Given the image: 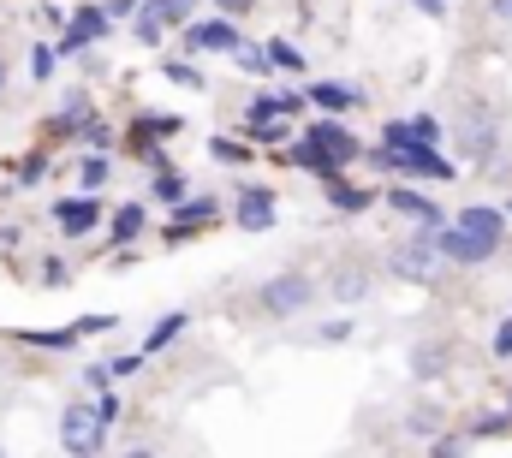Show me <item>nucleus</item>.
Instances as JSON below:
<instances>
[{
    "label": "nucleus",
    "instance_id": "obj_1",
    "mask_svg": "<svg viewBox=\"0 0 512 458\" xmlns=\"http://www.w3.org/2000/svg\"><path fill=\"white\" fill-rule=\"evenodd\" d=\"M352 155H358V137H352L346 125H334V119L310 125V131H304V143L292 149V161H298V167H316V173H328V179H334V167H340V161H352Z\"/></svg>",
    "mask_w": 512,
    "mask_h": 458
},
{
    "label": "nucleus",
    "instance_id": "obj_2",
    "mask_svg": "<svg viewBox=\"0 0 512 458\" xmlns=\"http://www.w3.org/2000/svg\"><path fill=\"white\" fill-rule=\"evenodd\" d=\"M60 441H66V453L72 458H96L102 453V441H108V417H102V405H66V417H60Z\"/></svg>",
    "mask_w": 512,
    "mask_h": 458
},
{
    "label": "nucleus",
    "instance_id": "obj_3",
    "mask_svg": "<svg viewBox=\"0 0 512 458\" xmlns=\"http://www.w3.org/2000/svg\"><path fill=\"white\" fill-rule=\"evenodd\" d=\"M387 268H393L399 280H411V286H429V280H435V268H441V244H435V227L417 232V238H405V244H393Z\"/></svg>",
    "mask_w": 512,
    "mask_h": 458
},
{
    "label": "nucleus",
    "instance_id": "obj_4",
    "mask_svg": "<svg viewBox=\"0 0 512 458\" xmlns=\"http://www.w3.org/2000/svg\"><path fill=\"white\" fill-rule=\"evenodd\" d=\"M435 244H441V256L447 262H459V268H477V262H489L495 250H501V238H489V232H471V227H435Z\"/></svg>",
    "mask_w": 512,
    "mask_h": 458
},
{
    "label": "nucleus",
    "instance_id": "obj_5",
    "mask_svg": "<svg viewBox=\"0 0 512 458\" xmlns=\"http://www.w3.org/2000/svg\"><path fill=\"white\" fill-rule=\"evenodd\" d=\"M310 298H316V286H310L304 274H274V280L256 292V310H262V316H298Z\"/></svg>",
    "mask_w": 512,
    "mask_h": 458
},
{
    "label": "nucleus",
    "instance_id": "obj_6",
    "mask_svg": "<svg viewBox=\"0 0 512 458\" xmlns=\"http://www.w3.org/2000/svg\"><path fill=\"white\" fill-rule=\"evenodd\" d=\"M185 48L191 54H239V30L227 18H203V24L185 30Z\"/></svg>",
    "mask_w": 512,
    "mask_h": 458
},
{
    "label": "nucleus",
    "instance_id": "obj_7",
    "mask_svg": "<svg viewBox=\"0 0 512 458\" xmlns=\"http://www.w3.org/2000/svg\"><path fill=\"white\" fill-rule=\"evenodd\" d=\"M233 221H239V232H268L274 227V191H268V185H245Z\"/></svg>",
    "mask_w": 512,
    "mask_h": 458
},
{
    "label": "nucleus",
    "instance_id": "obj_8",
    "mask_svg": "<svg viewBox=\"0 0 512 458\" xmlns=\"http://www.w3.org/2000/svg\"><path fill=\"white\" fill-rule=\"evenodd\" d=\"M382 161L399 167V173H417V179H453V167L441 155H429V149H382Z\"/></svg>",
    "mask_w": 512,
    "mask_h": 458
},
{
    "label": "nucleus",
    "instance_id": "obj_9",
    "mask_svg": "<svg viewBox=\"0 0 512 458\" xmlns=\"http://www.w3.org/2000/svg\"><path fill=\"white\" fill-rule=\"evenodd\" d=\"M310 102H316L322 114H346V108L364 102V90H358V84H340V78H322V84L310 90Z\"/></svg>",
    "mask_w": 512,
    "mask_h": 458
},
{
    "label": "nucleus",
    "instance_id": "obj_10",
    "mask_svg": "<svg viewBox=\"0 0 512 458\" xmlns=\"http://www.w3.org/2000/svg\"><path fill=\"white\" fill-rule=\"evenodd\" d=\"M54 221H60V232H66V238H84V232H96L102 209H96L90 197H72V203H60V209H54Z\"/></svg>",
    "mask_w": 512,
    "mask_h": 458
},
{
    "label": "nucleus",
    "instance_id": "obj_11",
    "mask_svg": "<svg viewBox=\"0 0 512 458\" xmlns=\"http://www.w3.org/2000/svg\"><path fill=\"white\" fill-rule=\"evenodd\" d=\"M387 209H393V215H411V221H423V227H441V209H435L429 197L405 191V185H393V191H387Z\"/></svg>",
    "mask_w": 512,
    "mask_h": 458
},
{
    "label": "nucleus",
    "instance_id": "obj_12",
    "mask_svg": "<svg viewBox=\"0 0 512 458\" xmlns=\"http://www.w3.org/2000/svg\"><path fill=\"white\" fill-rule=\"evenodd\" d=\"M209 221H215V197H191L173 209V238H185L191 227H209Z\"/></svg>",
    "mask_w": 512,
    "mask_h": 458
},
{
    "label": "nucleus",
    "instance_id": "obj_13",
    "mask_svg": "<svg viewBox=\"0 0 512 458\" xmlns=\"http://www.w3.org/2000/svg\"><path fill=\"white\" fill-rule=\"evenodd\" d=\"M459 227H471V232H489V238H507V209H465L459 215Z\"/></svg>",
    "mask_w": 512,
    "mask_h": 458
},
{
    "label": "nucleus",
    "instance_id": "obj_14",
    "mask_svg": "<svg viewBox=\"0 0 512 458\" xmlns=\"http://www.w3.org/2000/svg\"><path fill=\"white\" fill-rule=\"evenodd\" d=\"M447 369V345H435V340H423L417 351H411V375H423V381H435Z\"/></svg>",
    "mask_w": 512,
    "mask_h": 458
},
{
    "label": "nucleus",
    "instance_id": "obj_15",
    "mask_svg": "<svg viewBox=\"0 0 512 458\" xmlns=\"http://www.w3.org/2000/svg\"><path fill=\"white\" fill-rule=\"evenodd\" d=\"M72 24L90 36V42H102V36H114V18H108V6H78L72 12Z\"/></svg>",
    "mask_w": 512,
    "mask_h": 458
},
{
    "label": "nucleus",
    "instance_id": "obj_16",
    "mask_svg": "<svg viewBox=\"0 0 512 458\" xmlns=\"http://www.w3.org/2000/svg\"><path fill=\"white\" fill-rule=\"evenodd\" d=\"M185 334V316H161L155 328H149V340H143V351H161V345H173Z\"/></svg>",
    "mask_w": 512,
    "mask_h": 458
},
{
    "label": "nucleus",
    "instance_id": "obj_17",
    "mask_svg": "<svg viewBox=\"0 0 512 458\" xmlns=\"http://www.w3.org/2000/svg\"><path fill=\"white\" fill-rule=\"evenodd\" d=\"M137 232H143V209H137V203H126V209L114 215V244H131Z\"/></svg>",
    "mask_w": 512,
    "mask_h": 458
},
{
    "label": "nucleus",
    "instance_id": "obj_18",
    "mask_svg": "<svg viewBox=\"0 0 512 458\" xmlns=\"http://www.w3.org/2000/svg\"><path fill=\"white\" fill-rule=\"evenodd\" d=\"M155 197L179 209V203H185V179H179V173H155Z\"/></svg>",
    "mask_w": 512,
    "mask_h": 458
},
{
    "label": "nucleus",
    "instance_id": "obj_19",
    "mask_svg": "<svg viewBox=\"0 0 512 458\" xmlns=\"http://www.w3.org/2000/svg\"><path fill=\"white\" fill-rule=\"evenodd\" d=\"M364 292H370V280H364V274H340V280H334V298H340V304H358Z\"/></svg>",
    "mask_w": 512,
    "mask_h": 458
},
{
    "label": "nucleus",
    "instance_id": "obj_20",
    "mask_svg": "<svg viewBox=\"0 0 512 458\" xmlns=\"http://www.w3.org/2000/svg\"><path fill=\"white\" fill-rule=\"evenodd\" d=\"M18 340L42 345V351H66V345H78V328H60V334H18Z\"/></svg>",
    "mask_w": 512,
    "mask_h": 458
},
{
    "label": "nucleus",
    "instance_id": "obj_21",
    "mask_svg": "<svg viewBox=\"0 0 512 458\" xmlns=\"http://www.w3.org/2000/svg\"><path fill=\"white\" fill-rule=\"evenodd\" d=\"M507 429H512V411H489V417L471 423V435H507Z\"/></svg>",
    "mask_w": 512,
    "mask_h": 458
},
{
    "label": "nucleus",
    "instance_id": "obj_22",
    "mask_svg": "<svg viewBox=\"0 0 512 458\" xmlns=\"http://www.w3.org/2000/svg\"><path fill=\"white\" fill-rule=\"evenodd\" d=\"M268 60H274V66H286V72H304V54H298L292 42H274V48H268Z\"/></svg>",
    "mask_w": 512,
    "mask_h": 458
},
{
    "label": "nucleus",
    "instance_id": "obj_23",
    "mask_svg": "<svg viewBox=\"0 0 512 458\" xmlns=\"http://www.w3.org/2000/svg\"><path fill=\"white\" fill-rule=\"evenodd\" d=\"M328 197H334V209H364L370 203V191H346V185H328Z\"/></svg>",
    "mask_w": 512,
    "mask_h": 458
},
{
    "label": "nucleus",
    "instance_id": "obj_24",
    "mask_svg": "<svg viewBox=\"0 0 512 458\" xmlns=\"http://www.w3.org/2000/svg\"><path fill=\"white\" fill-rule=\"evenodd\" d=\"M429 458H465V435H435Z\"/></svg>",
    "mask_w": 512,
    "mask_h": 458
},
{
    "label": "nucleus",
    "instance_id": "obj_25",
    "mask_svg": "<svg viewBox=\"0 0 512 458\" xmlns=\"http://www.w3.org/2000/svg\"><path fill=\"white\" fill-rule=\"evenodd\" d=\"M233 66H239V72H262V66H268V54H262V48H239V54H233Z\"/></svg>",
    "mask_w": 512,
    "mask_h": 458
},
{
    "label": "nucleus",
    "instance_id": "obj_26",
    "mask_svg": "<svg viewBox=\"0 0 512 458\" xmlns=\"http://www.w3.org/2000/svg\"><path fill=\"white\" fill-rule=\"evenodd\" d=\"M78 334H108V328H120V316H84V322H72Z\"/></svg>",
    "mask_w": 512,
    "mask_h": 458
},
{
    "label": "nucleus",
    "instance_id": "obj_27",
    "mask_svg": "<svg viewBox=\"0 0 512 458\" xmlns=\"http://www.w3.org/2000/svg\"><path fill=\"white\" fill-rule=\"evenodd\" d=\"M155 6H161L167 24H185V18H191V0H155Z\"/></svg>",
    "mask_w": 512,
    "mask_h": 458
},
{
    "label": "nucleus",
    "instance_id": "obj_28",
    "mask_svg": "<svg viewBox=\"0 0 512 458\" xmlns=\"http://www.w3.org/2000/svg\"><path fill=\"white\" fill-rule=\"evenodd\" d=\"M352 334H358V322H346V316H340V322H328V328H322V340H328V345L352 340Z\"/></svg>",
    "mask_w": 512,
    "mask_h": 458
},
{
    "label": "nucleus",
    "instance_id": "obj_29",
    "mask_svg": "<svg viewBox=\"0 0 512 458\" xmlns=\"http://www.w3.org/2000/svg\"><path fill=\"white\" fill-rule=\"evenodd\" d=\"M54 54H60V48H36V54H30V72L48 78V72H54Z\"/></svg>",
    "mask_w": 512,
    "mask_h": 458
},
{
    "label": "nucleus",
    "instance_id": "obj_30",
    "mask_svg": "<svg viewBox=\"0 0 512 458\" xmlns=\"http://www.w3.org/2000/svg\"><path fill=\"white\" fill-rule=\"evenodd\" d=\"M102 179H108V161H102V155H90V161H84V185H102Z\"/></svg>",
    "mask_w": 512,
    "mask_h": 458
},
{
    "label": "nucleus",
    "instance_id": "obj_31",
    "mask_svg": "<svg viewBox=\"0 0 512 458\" xmlns=\"http://www.w3.org/2000/svg\"><path fill=\"white\" fill-rule=\"evenodd\" d=\"M209 6H215L221 18H233V12H245V6H256V0H209Z\"/></svg>",
    "mask_w": 512,
    "mask_h": 458
},
{
    "label": "nucleus",
    "instance_id": "obj_32",
    "mask_svg": "<svg viewBox=\"0 0 512 458\" xmlns=\"http://www.w3.org/2000/svg\"><path fill=\"white\" fill-rule=\"evenodd\" d=\"M495 351H501V357H512V316L501 322V334H495Z\"/></svg>",
    "mask_w": 512,
    "mask_h": 458
},
{
    "label": "nucleus",
    "instance_id": "obj_33",
    "mask_svg": "<svg viewBox=\"0 0 512 458\" xmlns=\"http://www.w3.org/2000/svg\"><path fill=\"white\" fill-rule=\"evenodd\" d=\"M417 12H429V18H447V0H411Z\"/></svg>",
    "mask_w": 512,
    "mask_h": 458
},
{
    "label": "nucleus",
    "instance_id": "obj_34",
    "mask_svg": "<svg viewBox=\"0 0 512 458\" xmlns=\"http://www.w3.org/2000/svg\"><path fill=\"white\" fill-rule=\"evenodd\" d=\"M489 12H495L501 24H512V0H489Z\"/></svg>",
    "mask_w": 512,
    "mask_h": 458
},
{
    "label": "nucleus",
    "instance_id": "obj_35",
    "mask_svg": "<svg viewBox=\"0 0 512 458\" xmlns=\"http://www.w3.org/2000/svg\"><path fill=\"white\" fill-rule=\"evenodd\" d=\"M126 458H155V453H143V447H137V453H126Z\"/></svg>",
    "mask_w": 512,
    "mask_h": 458
},
{
    "label": "nucleus",
    "instance_id": "obj_36",
    "mask_svg": "<svg viewBox=\"0 0 512 458\" xmlns=\"http://www.w3.org/2000/svg\"><path fill=\"white\" fill-rule=\"evenodd\" d=\"M0 90H6V60H0Z\"/></svg>",
    "mask_w": 512,
    "mask_h": 458
},
{
    "label": "nucleus",
    "instance_id": "obj_37",
    "mask_svg": "<svg viewBox=\"0 0 512 458\" xmlns=\"http://www.w3.org/2000/svg\"><path fill=\"white\" fill-rule=\"evenodd\" d=\"M507 411H512V393H507Z\"/></svg>",
    "mask_w": 512,
    "mask_h": 458
}]
</instances>
